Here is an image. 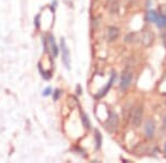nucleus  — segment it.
<instances>
[{
	"mask_svg": "<svg viewBox=\"0 0 166 163\" xmlns=\"http://www.w3.org/2000/svg\"><path fill=\"white\" fill-rule=\"evenodd\" d=\"M132 80H133V74L131 72H125L124 74L122 75V78H121V83H120V87L121 89H126L128 86L131 85Z\"/></svg>",
	"mask_w": 166,
	"mask_h": 163,
	"instance_id": "obj_3",
	"label": "nucleus"
},
{
	"mask_svg": "<svg viewBox=\"0 0 166 163\" xmlns=\"http://www.w3.org/2000/svg\"><path fill=\"white\" fill-rule=\"evenodd\" d=\"M50 94H51V88H50V87H47V88L43 90V93H42L43 96H49Z\"/></svg>",
	"mask_w": 166,
	"mask_h": 163,
	"instance_id": "obj_15",
	"label": "nucleus"
},
{
	"mask_svg": "<svg viewBox=\"0 0 166 163\" xmlns=\"http://www.w3.org/2000/svg\"><path fill=\"white\" fill-rule=\"evenodd\" d=\"M143 119V106H137L133 112V117H132V123L134 127H140L142 123Z\"/></svg>",
	"mask_w": 166,
	"mask_h": 163,
	"instance_id": "obj_2",
	"label": "nucleus"
},
{
	"mask_svg": "<svg viewBox=\"0 0 166 163\" xmlns=\"http://www.w3.org/2000/svg\"><path fill=\"white\" fill-rule=\"evenodd\" d=\"M155 23H156L157 27H160V28H164V27H166V16L160 14V16H158L157 21H156Z\"/></svg>",
	"mask_w": 166,
	"mask_h": 163,
	"instance_id": "obj_11",
	"label": "nucleus"
},
{
	"mask_svg": "<svg viewBox=\"0 0 166 163\" xmlns=\"http://www.w3.org/2000/svg\"><path fill=\"white\" fill-rule=\"evenodd\" d=\"M101 144H102V136L98 130L95 131V147L96 149H100L101 148Z\"/></svg>",
	"mask_w": 166,
	"mask_h": 163,
	"instance_id": "obj_12",
	"label": "nucleus"
},
{
	"mask_svg": "<svg viewBox=\"0 0 166 163\" xmlns=\"http://www.w3.org/2000/svg\"><path fill=\"white\" fill-rule=\"evenodd\" d=\"M158 16H160V14H158L157 12L153 11V10H149V11L147 12V19H149V21H151V22H156L158 19Z\"/></svg>",
	"mask_w": 166,
	"mask_h": 163,
	"instance_id": "obj_8",
	"label": "nucleus"
},
{
	"mask_svg": "<svg viewBox=\"0 0 166 163\" xmlns=\"http://www.w3.org/2000/svg\"><path fill=\"white\" fill-rule=\"evenodd\" d=\"M61 50H62V62L64 63L65 67L68 69H70V53H69V50L67 48V44H65V40H64L63 37L61 39Z\"/></svg>",
	"mask_w": 166,
	"mask_h": 163,
	"instance_id": "obj_1",
	"label": "nucleus"
},
{
	"mask_svg": "<svg viewBox=\"0 0 166 163\" xmlns=\"http://www.w3.org/2000/svg\"><path fill=\"white\" fill-rule=\"evenodd\" d=\"M154 33L152 31H149V30H146V31H144L142 33V39H141V41H142V44L144 46H149L152 44V43L154 42Z\"/></svg>",
	"mask_w": 166,
	"mask_h": 163,
	"instance_id": "obj_4",
	"label": "nucleus"
},
{
	"mask_svg": "<svg viewBox=\"0 0 166 163\" xmlns=\"http://www.w3.org/2000/svg\"><path fill=\"white\" fill-rule=\"evenodd\" d=\"M76 93H78V94H81V87H80V86H78V92H76Z\"/></svg>",
	"mask_w": 166,
	"mask_h": 163,
	"instance_id": "obj_18",
	"label": "nucleus"
},
{
	"mask_svg": "<svg viewBox=\"0 0 166 163\" xmlns=\"http://www.w3.org/2000/svg\"><path fill=\"white\" fill-rule=\"evenodd\" d=\"M49 42H50V45H51V51H52V54L53 56H57L59 53V50H58V46L55 45L54 43V39H53L52 37H49Z\"/></svg>",
	"mask_w": 166,
	"mask_h": 163,
	"instance_id": "obj_9",
	"label": "nucleus"
},
{
	"mask_svg": "<svg viewBox=\"0 0 166 163\" xmlns=\"http://www.w3.org/2000/svg\"><path fill=\"white\" fill-rule=\"evenodd\" d=\"M165 122H166V118H165Z\"/></svg>",
	"mask_w": 166,
	"mask_h": 163,
	"instance_id": "obj_20",
	"label": "nucleus"
},
{
	"mask_svg": "<svg viewBox=\"0 0 166 163\" xmlns=\"http://www.w3.org/2000/svg\"><path fill=\"white\" fill-rule=\"evenodd\" d=\"M109 6H112L113 9L111 10V13H115L117 12V9H119V5H117V1L116 0H110V3H109Z\"/></svg>",
	"mask_w": 166,
	"mask_h": 163,
	"instance_id": "obj_14",
	"label": "nucleus"
},
{
	"mask_svg": "<svg viewBox=\"0 0 166 163\" xmlns=\"http://www.w3.org/2000/svg\"><path fill=\"white\" fill-rule=\"evenodd\" d=\"M114 78H115V74H113V75H112V77H111L110 82H109L108 86H105L104 88H103L102 90H101V93H100V94H99V97H102V96L105 94V93H108L109 88H110L111 86H112V84H113V82H114Z\"/></svg>",
	"mask_w": 166,
	"mask_h": 163,
	"instance_id": "obj_10",
	"label": "nucleus"
},
{
	"mask_svg": "<svg viewBox=\"0 0 166 163\" xmlns=\"http://www.w3.org/2000/svg\"><path fill=\"white\" fill-rule=\"evenodd\" d=\"M59 96H60V90H59V89H57V90L54 92V96H53V99L57 100V99L59 98Z\"/></svg>",
	"mask_w": 166,
	"mask_h": 163,
	"instance_id": "obj_16",
	"label": "nucleus"
},
{
	"mask_svg": "<svg viewBox=\"0 0 166 163\" xmlns=\"http://www.w3.org/2000/svg\"><path fill=\"white\" fill-rule=\"evenodd\" d=\"M144 131L147 138H153L155 133V122L153 119H149L145 122V127H144Z\"/></svg>",
	"mask_w": 166,
	"mask_h": 163,
	"instance_id": "obj_6",
	"label": "nucleus"
},
{
	"mask_svg": "<svg viewBox=\"0 0 166 163\" xmlns=\"http://www.w3.org/2000/svg\"><path fill=\"white\" fill-rule=\"evenodd\" d=\"M81 116H82V121H83V125H84L85 128H91V123H90V120H89V118L87 116L84 114V112H81Z\"/></svg>",
	"mask_w": 166,
	"mask_h": 163,
	"instance_id": "obj_13",
	"label": "nucleus"
},
{
	"mask_svg": "<svg viewBox=\"0 0 166 163\" xmlns=\"http://www.w3.org/2000/svg\"><path fill=\"white\" fill-rule=\"evenodd\" d=\"M108 40L110 41V42H112V41L116 40L117 37H120V30L117 28H115V27H110V28L108 29Z\"/></svg>",
	"mask_w": 166,
	"mask_h": 163,
	"instance_id": "obj_7",
	"label": "nucleus"
},
{
	"mask_svg": "<svg viewBox=\"0 0 166 163\" xmlns=\"http://www.w3.org/2000/svg\"><path fill=\"white\" fill-rule=\"evenodd\" d=\"M39 19H40V16L38 14V16L35 18V27H37V28L39 27Z\"/></svg>",
	"mask_w": 166,
	"mask_h": 163,
	"instance_id": "obj_17",
	"label": "nucleus"
},
{
	"mask_svg": "<svg viewBox=\"0 0 166 163\" xmlns=\"http://www.w3.org/2000/svg\"><path fill=\"white\" fill-rule=\"evenodd\" d=\"M106 126L110 130H115L119 126V119L114 112H110V115H109V118L106 120Z\"/></svg>",
	"mask_w": 166,
	"mask_h": 163,
	"instance_id": "obj_5",
	"label": "nucleus"
},
{
	"mask_svg": "<svg viewBox=\"0 0 166 163\" xmlns=\"http://www.w3.org/2000/svg\"><path fill=\"white\" fill-rule=\"evenodd\" d=\"M164 152H165V154H166V143H165V149H164Z\"/></svg>",
	"mask_w": 166,
	"mask_h": 163,
	"instance_id": "obj_19",
	"label": "nucleus"
}]
</instances>
